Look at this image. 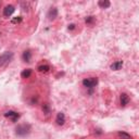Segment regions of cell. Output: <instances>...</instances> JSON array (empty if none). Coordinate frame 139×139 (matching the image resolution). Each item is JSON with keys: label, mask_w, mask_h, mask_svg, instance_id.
<instances>
[{"label": "cell", "mask_w": 139, "mask_h": 139, "mask_svg": "<svg viewBox=\"0 0 139 139\" xmlns=\"http://www.w3.org/2000/svg\"><path fill=\"white\" fill-rule=\"evenodd\" d=\"M98 4H99V7L102 8V9H108L111 5L110 1H108V0H100V1L98 2Z\"/></svg>", "instance_id": "obj_11"}, {"label": "cell", "mask_w": 139, "mask_h": 139, "mask_svg": "<svg viewBox=\"0 0 139 139\" xmlns=\"http://www.w3.org/2000/svg\"><path fill=\"white\" fill-rule=\"evenodd\" d=\"M57 16H58V10L55 8H51L49 10V12H48V19L50 21H52V20H54L55 18H57Z\"/></svg>", "instance_id": "obj_7"}, {"label": "cell", "mask_w": 139, "mask_h": 139, "mask_svg": "<svg viewBox=\"0 0 139 139\" xmlns=\"http://www.w3.org/2000/svg\"><path fill=\"white\" fill-rule=\"evenodd\" d=\"M86 23L87 24H91L92 23V22L94 21V18H93V16H88V18H86Z\"/></svg>", "instance_id": "obj_15"}, {"label": "cell", "mask_w": 139, "mask_h": 139, "mask_svg": "<svg viewBox=\"0 0 139 139\" xmlns=\"http://www.w3.org/2000/svg\"><path fill=\"white\" fill-rule=\"evenodd\" d=\"M122 66H123V62H122V61H116V62H113L111 64V70L119 71V70H121Z\"/></svg>", "instance_id": "obj_9"}, {"label": "cell", "mask_w": 139, "mask_h": 139, "mask_svg": "<svg viewBox=\"0 0 139 139\" xmlns=\"http://www.w3.org/2000/svg\"><path fill=\"white\" fill-rule=\"evenodd\" d=\"M21 21H22V18H21V16H19L18 19H14L12 21V23H19V22H21Z\"/></svg>", "instance_id": "obj_16"}, {"label": "cell", "mask_w": 139, "mask_h": 139, "mask_svg": "<svg viewBox=\"0 0 139 139\" xmlns=\"http://www.w3.org/2000/svg\"><path fill=\"white\" fill-rule=\"evenodd\" d=\"M119 136H121L123 139H131V137H130L128 134H126V133H122V131H120V133H119Z\"/></svg>", "instance_id": "obj_14"}, {"label": "cell", "mask_w": 139, "mask_h": 139, "mask_svg": "<svg viewBox=\"0 0 139 139\" xmlns=\"http://www.w3.org/2000/svg\"><path fill=\"white\" fill-rule=\"evenodd\" d=\"M22 58H23V60L25 61V62H31V59H32V53L30 50H27V51H24L23 52V55H22Z\"/></svg>", "instance_id": "obj_10"}, {"label": "cell", "mask_w": 139, "mask_h": 139, "mask_svg": "<svg viewBox=\"0 0 139 139\" xmlns=\"http://www.w3.org/2000/svg\"><path fill=\"white\" fill-rule=\"evenodd\" d=\"M50 70V66L49 65H39L38 66V71L39 72H43V73H47V72Z\"/></svg>", "instance_id": "obj_13"}, {"label": "cell", "mask_w": 139, "mask_h": 139, "mask_svg": "<svg viewBox=\"0 0 139 139\" xmlns=\"http://www.w3.org/2000/svg\"><path fill=\"white\" fill-rule=\"evenodd\" d=\"M13 58V52H10V51H7L2 53L1 55H0V66H2L4 64L9 63L11 60H12Z\"/></svg>", "instance_id": "obj_2"}, {"label": "cell", "mask_w": 139, "mask_h": 139, "mask_svg": "<svg viewBox=\"0 0 139 139\" xmlns=\"http://www.w3.org/2000/svg\"><path fill=\"white\" fill-rule=\"evenodd\" d=\"M55 122H57V124L59 126H62L65 123V115H64V113L59 112L57 114V118H55Z\"/></svg>", "instance_id": "obj_5"}, {"label": "cell", "mask_w": 139, "mask_h": 139, "mask_svg": "<svg viewBox=\"0 0 139 139\" xmlns=\"http://www.w3.org/2000/svg\"><path fill=\"white\" fill-rule=\"evenodd\" d=\"M98 84V78L97 77H89V78H85L83 81V85L87 88H93Z\"/></svg>", "instance_id": "obj_3"}, {"label": "cell", "mask_w": 139, "mask_h": 139, "mask_svg": "<svg viewBox=\"0 0 139 139\" xmlns=\"http://www.w3.org/2000/svg\"><path fill=\"white\" fill-rule=\"evenodd\" d=\"M32 75V70L31 69H27V70H24L23 72L21 73V76L23 78H28V77Z\"/></svg>", "instance_id": "obj_12"}, {"label": "cell", "mask_w": 139, "mask_h": 139, "mask_svg": "<svg viewBox=\"0 0 139 139\" xmlns=\"http://www.w3.org/2000/svg\"><path fill=\"white\" fill-rule=\"evenodd\" d=\"M75 28V24H71L69 25V30H74Z\"/></svg>", "instance_id": "obj_17"}, {"label": "cell", "mask_w": 139, "mask_h": 139, "mask_svg": "<svg viewBox=\"0 0 139 139\" xmlns=\"http://www.w3.org/2000/svg\"><path fill=\"white\" fill-rule=\"evenodd\" d=\"M129 102V97L126 93H122L121 94V105L122 107H126Z\"/></svg>", "instance_id": "obj_8"}, {"label": "cell", "mask_w": 139, "mask_h": 139, "mask_svg": "<svg viewBox=\"0 0 139 139\" xmlns=\"http://www.w3.org/2000/svg\"><path fill=\"white\" fill-rule=\"evenodd\" d=\"M4 116L5 118H11L13 122H16L18 119L20 118V114L18 112H14V111H8V112L4 114Z\"/></svg>", "instance_id": "obj_6"}, {"label": "cell", "mask_w": 139, "mask_h": 139, "mask_svg": "<svg viewBox=\"0 0 139 139\" xmlns=\"http://www.w3.org/2000/svg\"><path fill=\"white\" fill-rule=\"evenodd\" d=\"M14 11H15V8L13 7V5L9 4V5H7V7L3 9V15L7 16V18H9V16H11V15L13 14Z\"/></svg>", "instance_id": "obj_4"}, {"label": "cell", "mask_w": 139, "mask_h": 139, "mask_svg": "<svg viewBox=\"0 0 139 139\" xmlns=\"http://www.w3.org/2000/svg\"><path fill=\"white\" fill-rule=\"evenodd\" d=\"M31 133V125L30 124H21L15 128V134L18 136L24 137Z\"/></svg>", "instance_id": "obj_1"}]
</instances>
